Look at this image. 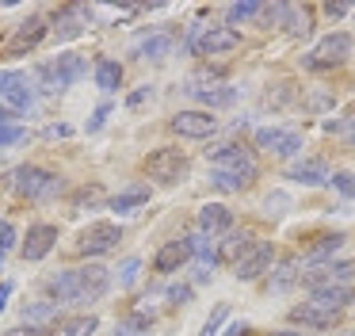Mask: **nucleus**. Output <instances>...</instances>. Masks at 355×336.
Listing matches in <instances>:
<instances>
[{
  "label": "nucleus",
  "instance_id": "f257e3e1",
  "mask_svg": "<svg viewBox=\"0 0 355 336\" xmlns=\"http://www.w3.org/2000/svg\"><path fill=\"white\" fill-rule=\"evenodd\" d=\"M46 290L58 305H92L111 290V271L103 264H80L69 271H58L46 283Z\"/></svg>",
  "mask_w": 355,
  "mask_h": 336
},
{
  "label": "nucleus",
  "instance_id": "f03ea898",
  "mask_svg": "<svg viewBox=\"0 0 355 336\" xmlns=\"http://www.w3.org/2000/svg\"><path fill=\"white\" fill-rule=\"evenodd\" d=\"M207 160H210V172L230 176V180L245 183V187L256 180V176H260V165H256L252 149H245V145H237V142H218V145H210V149H207Z\"/></svg>",
  "mask_w": 355,
  "mask_h": 336
},
{
  "label": "nucleus",
  "instance_id": "7ed1b4c3",
  "mask_svg": "<svg viewBox=\"0 0 355 336\" xmlns=\"http://www.w3.org/2000/svg\"><path fill=\"white\" fill-rule=\"evenodd\" d=\"M184 92L191 99H199V103H207V111H214V107H230L233 99H237V88H230V84L222 81V73H210V69H199V73L187 76Z\"/></svg>",
  "mask_w": 355,
  "mask_h": 336
},
{
  "label": "nucleus",
  "instance_id": "20e7f679",
  "mask_svg": "<svg viewBox=\"0 0 355 336\" xmlns=\"http://www.w3.org/2000/svg\"><path fill=\"white\" fill-rule=\"evenodd\" d=\"M8 183H12L16 195L31 199V203H46V199H54L58 187H62V180H58L54 172H46V168H39V165H19Z\"/></svg>",
  "mask_w": 355,
  "mask_h": 336
},
{
  "label": "nucleus",
  "instance_id": "39448f33",
  "mask_svg": "<svg viewBox=\"0 0 355 336\" xmlns=\"http://www.w3.org/2000/svg\"><path fill=\"white\" fill-rule=\"evenodd\" d=\"M187 153L184 149H172V145H164V149H153L146 160H141V172L149 176L153 183H161V187H172V183H180L187 176Z\"/></svg>",
  "mask_w": 355,
  "mask_h": 336
},
{
  "label": "nucleus",
  "instance_id": "423d86ee",
  "mask_svg": "<svg viewBox=\"0 0 355 336\" xmlns=\"http://www.w3.org/2000/svg\"><path fill=\"white\" fill-rule=\"evenodd\" d=\"M347 58H352V35L347 31H332L302 58V65L313 69V73H324V69H340Z\"/></svg>",
  "mask_w": 355,
  "mask_h": 336
},
{
  "label": "nucleus",
  "instance_id": "0eeeda50",
  "mask_svg": "<svg viewBox=\"0 0 355 336\" xmlns=\"http://www.w3.org/2000/svg\"><path fill=\"white\" fill-rule=\"evenodd\" d=\"M119 241H123V229H119L115 221H92L88 229L77 233L73 252H77V256H103V252H111Z\"/></svg>",
  "mask_w": 355,
  "mask_h": 336
},
{
  "label": "nucleus",
  "instance_id": "6e6552de",
  "mask_svg": "<svg viewBox=\"0 0 355 336\" xmlns=\"http://www.w3.org/2000/svg\"><path fill=\"white\" fill-rule=\"evenodd\" d=\"M85 73H88V61L80 58V53H62V58L46 61V65L39 69V76L46 81V88H50V92L73 88V84H77Z\"/></svg>",
  "mask_w": 355,
  "mask_h": 336
},
{
  "label": "nucleus",
  "instance_id": "1a4fd4ad",
  "mask_svg": "<svg viewBox=\"0 0 355 336\" xmlns=\"http://www.w3.org/2000/svg\"><path fill=\"white\" fill-rule=\"evenodd\" d=\"M0 103L16 115L31 111L35 88H31V81H27V73H19V69H0Z\"/></svg>",
  "mask_w": 355,
  "mask_h": 336
},
{
  "label": "nucleus",
  "instance_id": "9d476101",
  "mask_svg": "<svg viewBox=\"0 0 355 336\" xmlns=\"http://www.w3.org/2000/svg\"><path fill=\"white\" fill-rule=\"evenodd\" d=\"M168 126H172V134L191 137V142H202V137H214L218 134L214 111H176L168 119Z\"/></svg>",
  "mask_w": 355,
  "mask_h": 336
},
{
  "label": "nucleus",
  "instance_id": "9b49d317",
  "mask_svg": "<svg viewBox=\"0 0 355 336\" xmlns=\"http://www.w3.org/2000/svg\"><path fill=\"white\" fill-rule=\"evenodd\" d=\"M241 46V31H233V27H207L199 38L191 42V50L199 53V58H222V53H233Z\"/></svg>",
  "mask_w": 355,
  "mask_h": 336
},
{
  "label": "nucleus",
  "instance_id": "f8f14e48",
  "mask_svg": "<svg viewBox=\"0 0 355 336\" xmlns=\"http://www.w3.org/2000/svg\"><path fill=\"white\" fill-rule=\"evenodd\" d=\"M46 35H50L46 19H42V15H31V19H24L16 31H12V38L4 42V53H8V58H24V53L35 50Z\"/></svg>",
  "mask_w": 355,
  "mask_h": 336
},
{
  "label": "nucleus",
  "instance_id": "ddd939ff",
  "mask_svg": "<svg viewBox=\"0 0 355 336\" xmlns=\"http://www.w3.org/2000/svg\"><path fill=\"white\" fill-rule=\"evenodd\" d=\"M256 145H260L263 153H275V157H298L302 134L298 130H283V126H260L256 130Z\"/></svg>",
  "mask_w": 355,
  "mask_h": 336
},
{
  "label": "nucleus",
  "instance_id": "4468645a",
  "mask_svg": "<svg viewBox=\"0 0 355 336\" xmlns=\"http://www.w3.org/2000/svg\"><path fill=\"white\" fill-rule=\"evenodd\" d=\"M271 260H275V244H271V241H256L252 249L233 264V271H237L241 283H252V279H260V275L271 267Z\"/></svg>",
  "mask_w": 355,
  "mask_h": 336
},
{
  "label": "nucleus",
  "instance_id": "2eb2a0df",
  "mask_svg": "<svg viewBox=\"0 0 355 336\" xmlns=\"http://www.w3.org/2000/svg\"><path fill=\"white\" fill-rule=\"evenodd\" d=\"M58 244V226H50V221H35L31 229H27V237H24V244H19V256L24 260H42V256H50V249Z\"/></svg>",
  "mask_w": 355,
  "mask_h": 336
},
{
  "label": "nucleus",
  "instance_id": "dca6fc26",
  "mask_svg": "<svg viewBox=\"0 0 355 336\" xmlns=\"http://www.w3.org/2000/svg\"><path fill=\"white\" fill-rule=\"evenodd\" d=\"M88 23H92V8L73 4V8H65V12H58V15H54V27H50V35H54L58 42H69V38L85 35Z\"/></svg>",
  "mask_w": 355,
  "mask_h": 336
},
{
  "label": "nucleus",
  "instance_id": "f3484780",
  "mask_svg": "<svg viewBox=\"0 0 355 336\" xmlns=\"http://www.w3.org/2000/svg\"><path fill=\"white\" fill-rule=\"evenodd\" d=\"M172 46H176V38H172L168 31H149V35L134 38L130 53L134 58H146V61H164L172 53Z\"/></svg>",
  "mask_w": 355,
  "mask_h": 336
},
{
  "label": "nucleus",
  "instance_id": "a211bd4d",
  "mask_svg": "<svg viewBox=\"0 0 355 336\" xmlns=\"http://www.w3.org/2000/svg\"><path fill=\"white\" fill-rule=\"evenodd\" d=\"M309 302L324 305V310L344 313L347 305L355 302V290L352 287H340V283H321V287H309Z\"/></svg>",
  "mask_w": 355,
  "mask_h": 336
},
{
  "label": "nucleus",
  "instance_id": "6ab92c4d",
  "mask_svg": "<svg viewBox=\"0 0 355 336\" xmlns=\"http://www.w3.org/2000/svg\"><path fill=\"white\" fill-rule=\"evenodd\" d=\"M291 321H298V325H306V328L324 333V328H332V325L340 321V313H336V310H324V305H317V302H302V305H294V310H291Z\"/></svg>",
  "mask_w": 355,
  "mask_h": 336
},
{
  "label": "nucleus",
  "instance_id": "aec40b11",
  "mask_svg": "<svg viewBox=\"0 0 355 336\" xmlns=\"http://www.w3.org/2000/svg\"><path fill=\"white\" fill-rule=\"evenodd\" d=\"M191 260V249H187V237H180V241H168V244H161L157 249V256H153V271H161V275H168V271H180V267Z\"/></svg>",
  "mask_w": 355,
  "mask_h": 336
},
{
  "label": "nucleus",
  "instance_id": "412c9836",
  "mask_svg": "<svg viewBox=\"0 0 355 336\" xmlns=\"http://www.w3.org/2000/svg\"><path fill=\"white\" fill-rule=\"evenodd\" d=\"M230 226H233V210L225 203H207L199 210V233L218 237V233H225Z\"/></svg>",
  "mask_w": 355,
  "mask_h": 336
},
{
  "label": "nucleus",
  "instance_id": "4be33fe9",
  "mask_svg": "<svg viewBox=\"0 0 355 336\" xmlns=\"http://www.w3.org/2000/svg\"><path fill=\"white\" fill-rule=\"evenodd\" d=\"M286 176H291V180H298V183H306V187H321V183H329V180H332L329 165H324V160H317V157L291 165V168H286Z\"/></svg>",
  "mask_w": 355,
  "mask_h": 336
},
{
  "label": "nucleus",
  "instance_id": "5701e85b",
  "mask_svg": "<svg viewBox=\"0 0 355 336\" xmlns=\"http://www.w3.org/2000/svg\"><path fill=\"white\" fill-rule=\"evenodd\" d=\"M283 23L294 38H309L313 35V19H309V8H298V4H283Z\"/></svg>",
  "mask_w": 355,
  "mask_h": 336
},
{
  "label": "nucleus",
  "instance_id": "b1692460",
  "mask_svg": "<svg viewBox=\"0 0 355 336\" xmlns=\"http://www.w3.org/2000/svg\"><path fill=\"white\" fill-rule=\"evenodd\" d=\"M252 244H256V241H252V233H248V229H241V233H230L222 244H218V260H225V264H237V260L245 256Z\"/></svg>",
  "mask_w": 355,
  "mask_h": 336
},
{
  "label": "nucleus",
  "instance_id": "393cba45",
  "mask_svg": "<svg viewBox=\"0 0 355 336\" xmlns=\"http://www.w3.org/2000/svg\"><path fill=\"white\" fill-rule=\"evenodd\" d=\"M344 241H347L344 233H321V237H313V244L306 249V260H313V264H317V260H329L332 252L344 249Z\"/></svg>",
  "mask_w": 355,
  "mask_h": 336
},
{
  "label": "nucleus",
  "instance_id": "a878e982",
  "mask_svg": "<svg viewBox=\"0 0 355 336\" xmlns=\"http://www.w3.org/2000/svg\"><path fill=\"white\" fill-rule=\"evenodd\" d=\"M119 84H123V65L119 61H96V88L100 92H119Z\"/></svg>",
  "mask_w": 355,
  "mask_h": 336
},
{
  "label": "nucleus",
  "instance_id": "bb28decb",
  "mask_svg": "<svg viewBox=\"0 0 355 336\" xmlns=\"http://www.w3.org/2000/svg\"><path fill=\"white\" fill-rule=\"evenodd\" d=\"M96 328H100V321H96L92 313H80V317H69V321H62V328H58V336H92Z\"/></svg>",
  "mask_w": 355,
  "mask_h": 336
},
{
  "label": "nucleus",
  "instance_id": "cd10ccee",
  "mask_svg": "<svg viewBox=\"0 0 355 336\" xmlns=\"http://www.w3.org/2000/svg\"><path fill=\"white\" fill-rule=\"evenodd\" d=\"M146 203H149V191L146 187H134V191H123V195L111 199V210L130 214V210H138V206H146Z\"/></svg>",
  "mask_w": 355,
  "mask_h": 336
},
{
  "label": "nucleus",
  "instance_id": "c85d7f7f",
  "mask_svg": "<svg viewBox=\"0 0 355 336\" xmlns=\"http://www.w3.org/2000/svg\"><path fill=\"white\" fill-rule=\"evenodd\" d=\"M24 321H27V325H50V321H58V302L24 305Z\"/></svg>",
  "mask_w": 355,
  "mask_h": 336
},
{
  "label": "nucleus",
  "instance_id": "c756f323",
  "mask_svg": "<svg viewBox=\"0 0 355 336\" xmlns=\"http://www.w3.org/2000/svg\"><path fill=\"white\" fill-rule=\"evenodd\" d=\"M260 12H263V4H256V0H245V4H230V8H225V27L237 31V23L252 19V15H260Z\"/></svg>",
  "mask_w": 355,
  "mask_h": 336
},
{
  "label": "nucleus",
  "instance_id": "7c9ffc66",
  "mask_svg": "<svg viewBox=\"0 0 355 336\" xmlns=\"http://www.w3.org/2000/svg\"><path fill=\"white\" fill-rule=\"evenodd\" d=\"M141 275V260L138 256H126L123 264H119V287H134Z\"/></svg>",
  "mask_w": 355,
  "mask_h": 336
},
{
  "label": "nucleus",
  "instance_id": "2f4dec72",
  "mask_svg": "<svg viewBox=\"0 0 355 336\" xmlns=\"http://www.w3.org/2000/svg\"><path fill=\"white\" fill-rule=\"evenodd\" d=\"M324 134H340L355 145V119H329L324 122Z\"/></svg>",
  "mask_w": 355,
  "mask_h": 336
},
{
  "label": "nucleus",
  "instance_id": "473e14b6",
  "mask_svg": "<svg viewBox=\"0 0 355 336\" xmlns=\"http://www.w3.org/2000/svg\"><path fill=\"white\" fill-rule=\"evenodd\" d=\"M332 187L340 191L344 199H355V172H332Z\"/></svg>",
  "mask_w": 355,
  "mask_h": 336
},
{
  "label": "nucleus",
  "instance_id": "72a5a7b5",
  "mask_svg": "<svg viewBox=\"0 0 355 336\" xmlns=\"http://www.w3.org/2000/svg\"><path fill=\"white\" fill-rule=\"evenodd\" d=\"M225 321H230V310H225V305H218V310L207 317V325H202V333H199V336H218V328H222Z\"/></svg>",
  "mask_w": 355,
  "mask_h": 336
},
{
  "label": "nucleus",
  "instance_id": "f704fd0d",
  "mask_svg": "<svg viewBox=\"0 0 355 336\" xmlns=\"http://www.w3.org/2000/svg\"><path fill=\"white\" fill-rule=\"evenodd\" d=\"M16 244H19V233H16V226L0 218V252H12Z\"/></svg>",
  "mask_w": 355,
  "mask_h": 336
},
{
  "label": "nucleus",
  "instance_id": "c9c22d12",
  "mask_svg": "<svg viewBox=\"0 0 355 336\" xmlns=\"http://www.w3.org/2000/svg\"><path fill=\"white\" fill-rule=\"evenodd\" d=\"M332 103H336V96H329V92H313V96L306 99V111L317 115V111H329Z\"/></svg>",
  "mask_w": 355,
  "mask_h": 336
},
{
  "label": "nucleus",
  "instance_id": "e433bc0d",
  "mask_svg": "<svg viewBox=\"0 0 355 336\" xmlns=\"http://www.w3.org/2000/svg\"><path fill=\"white\" fill-rule=\"evenodd\" d=\"M24 137H27V130H24V126H16V122H12V126H0V149H4V145L24 142Z\"/></svg>",
  "mask_w": 355,
  "mask_h": 336
},
{
  "label": "nucleus",
  "instance_id": "4c0bfd02",
  "mask_svg": "<svg viewBox=\"0 0 355 336\" xmlns=\"http://www.w3.org/2000/svg\"><path fill=\"white\" fill-rule=\"evenodd\" d=\"M210 183H214L218 191H245V183L230 180V176H218V172H210Z\"/></svg>",
  "mask_w": 355,
  "mask_h": 336
},
{
  "label": "nucleus",
  "instance_id": "58836bf2",
  "mask_svg": "<svg viewBox=\"0 0 355 336\" xmlns=\"http://www.w3.org/2000/svg\"><path fill=\"white\" fill-rule=\"evenodd\" d=\"M168 298H172V305H187L191 302V287H172Z\"/></svg>",
  "mask_w": 355,
  "mask_h": 336
},
{
  "label": "nucleus",
  "instance_id": "ea45409f",
  "mask_svg": "<svg viewBox=\"0 0 355 336\" xmlns=\"http://www.w3.org/2000/svg\"><path fill=\"white\" fill-rule=\"evenodd\" d=\"M107 115H111V107L103 103V107H96V115H92V122H88V130H100L103 122H107Z\"/></svg>",
  "mask_w": 355,
  "mask_h": 336
},
{
  "label": "nucleus",
  "instance_id": "a19ab883",
  "mask_svg": "<svg viewBox=\"0 0 355 336\" xmlns=\"http://www.w3.org/2000/svg\"><path fill=\"white\" fill-rule=\"evenodd\" d=\"M347 12H352L347 4H324V15H329V19H340V15H347Z\"/></svg>",
  "mask_w": 355,
  "mask_h": 336
},
{
  "label": "nucleus",
  "instance_id": "79ce46f5",
  "mask_svg": "<svg viewBox=\"0 0 355 336\" xmlns=\"http://www.w3.org/2000/svg\"><path fill=\"white\" fill-rule=\"evenodd\" d=\"M12 298V283H0V313H4V305H8Z\"/></svg>",
  "mask_w": 355,
  "mask_h": 336
},
{
  "label": "nucleus",
  "instance_id": "37998d69",
  "mask_svg": "<svg viewBox=\"0 0 355 336\" xmlns=\"http://www.w3.org/2000/svg\"><path fill=\"white\" fill-rule=\"evenodd\" d=\"M16 122V111H8V107L0 103V126H12Z\"/></svg>",
  "mask_w": 355,
  "mask_h": 336
},
{
  "label": "nucleus",
  "instance_id": "c03bdc74",
  "mask_svg": "<svg viewBox=\"0 0 355 336\" xmlns=\"http://www.w3.org/2000/svg\"><path fill=\"white\" fill-rule=\"evenodd\" d=\"M39 333H42V328H27V333H24V328H8L4 336H39Z\"/></svg>",
  "mask_w": 355,
  "mask_h": 336
},
{
  "label": "nucleus",
  "instance_id": "a18cd8bd",
  "mask_svg": "<svg viewBox=\"0 0 355 336\" xmlns=\"http://www.w3.org/2000/svg\"><path fill=\"white\" fill-rule=\"evenodd\" d=\"M146 96H149V88L134 92V96H130V107H141V103H146Z\"/></svg>",
  "mask_w": 355,
  "mask_h": 336
},
{
  "label": "nucleus",
  "instance_id": "49530a36",
  "mask_svg": "<svg viewBox=\"0 0 355 336\" xmlns=\"http://www.w3.org/2000/svg\"><path fill=\"white\" fill-rule=\"evenodd\" d=\"M245 333H248L245 321H241V325H230V328H225V336H245Z\"/></svg>",
  "mask_w": 355,
  "mask_h": 336
},
{
  "label": "nucleus",
  "instance_id": "de8ad7c7",
  "mask_svg": "<svg viewBox=\"0 0 355 336\" xmlns=\"http://www.w3.org/2000/svg\"><path fill=\"white\" fill-rule=\"evenodd\" d=\"M69 134V126H46V137H65Z\"/></svg>",
  "mask_w": 355,
  "mask_h": 336
},
{
  "label": "nucleus",
  "instance_id": "09e8293b",
  "mask_svg": "<svg viewBox=\"0 0 355 336\" xmlns=\"http://www.w3.org/2000/svg\"><path fill=\"white\" fill-rule=\"evenodd\" d=\"M271 336H309V333H271Z\"/></svg>",
  "mask_w": 355,
  "mask_h": 336
},
{
  "label": "nucleus",
  "instance_id": "8fccbe9b",
  "mask_svg": "<svg viewBox=\"0 0 355 336\" xmlns=\"http://www.w3.org/2000/svg\"><path fill=\"white\" fill-rule=\"evenodd\" d=\"M340 336H355V328H347V333H340Z\"/></svg>",
  "mask_w": 355,
  "mask_h": 336
},
{
  "label": "nucleus",
  "instance_id": "3c124183",
  "mask_svg": "<svg viewBox=\"0 0 355 336\" xmlns=\"http://www.w3.org/2000/svg\"><path fill=\"white\" fill-rule=\"evenodd\" d=\"M0 264H4V252H0Z\"/></svg>",
  "mask_w": 355,
  "mask_h": 336
},
{
  "label": "nucleus",
  "instance_id": "603ef678",
  "mask_svg": "<svg viewBox=\"0 0 355 336\" xmlns=\"http://www.w3.org/2000/svg\"><path fill=\"white\" fill-rule=\"evenodd\" d=\"M123 336H126V333H123Z\"/></svg>",
  "mask_w": 355,
  "mask_h": 336
}]
</instances>
